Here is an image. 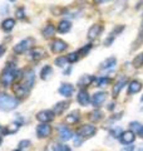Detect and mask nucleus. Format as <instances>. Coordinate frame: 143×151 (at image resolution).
I'll list each match as a JSON object with an SVG mask.
<instances>
[{
	"mask_svg": "<svg viewBox=\"0 0 143 151\" xmlns=\"http://www.w3.org/2000/svg\"><path fill=\"white\" fill-rule=\"evenodd\" d=\"M111 135L113 136V137H119V136L122 135V131H121V129L118 127V129H114V130L111 132Z\"/></svg>",
	"mask_w": 143,
	"mask_h": 151,
	"instance_id": "nucleus-38",
	"label": "nucleus"
},
{
	"mask_svg": "<svg viewBox=\"0 0 143 151\" xmlns=\"http://www.w3.org/2000/svg\"><path fill=\"white\" fill-rule=\"evenodd\" d=\"M46 55V52L44 48L41 47H36V48H33L30 52V58L34 60H40Z\"/></svg>",
	"mask_w": 143,
	"mask_h": 151,
	"instance_id": "nucleus-10",
	"label": "nucleus"
},
{
	"mask_svg": "<svg viewBox=\"0 0 143 151\" xmlns=\"http://www.w3.org/2000/svg\"><path fill=\"white\" fill-rule=\"evenodd\" d=\"M24 86H25L28 89H30L33 86H34V81H35V73H34V70H26L25 73H24Z\"/></svg>",
	"mask_w": 143,
	"mask_h": 151,
	"instance_id": "nucleus-6",
	"label": "nucleus"
},
{
	"mask_svg": "<svg viewBox=\"0 0 143 151\" xmlns=\"http://www.w3.org/2000/svg\"><path fill=\"white\" fill-rule=\"evenodd\" d=\"M68 106H69V105H68L66 102H59V103H56V105H55L53 112L55 113V115H61V113L64 112V110H66V108H68Z\"/></svg>",
	"mask_w": 143,
	"mask_h": 151,
	"instance_id": "nucleus-22",
	"label": "nucleus"
},
{
	"mask_svg": "<svg viewBox=\"0 0 143 151\" xmlns=\"http://www.w3.org/2000/svg\"><path fill=\"white\" fill-rule=\"evenodd\" d=\"M74 144H75V145H77V146H79L80 144H82V140H80V139H77V137H75V140H74Z\"/></svg>",
	"mask_w": 143,
	"mask_h": 151,
	"instance_id": "nucleus-40",
	"label": "nucleus"
},
{
	"mask_svg": "<svg viewBox=\"0 0 143 151\" xmlns=\"http://www.w3.org/2000/svg\"><path fill=\"white\" fill-rule=\"evenodd\" d=\"M15 15H16V18L18 19H24V17H25V13H24V8H19V9H16V12H15Z\"/></svg>",
	"mask_w": 143,
	"mask_h": 151,
	"instance_id": "nucleus-35",
	"label": "nucleus"
},
{
	"mask_svg": "<svg viewBox=\"0 0 143 151\" xmlns=\"http://www.w3.org/2000/svg\"><path fill=\"white\" fill-rule=\"evenodd\" d=\"M95 132H97L95 126L90 125V124H85L78 130V135L80 137H92V136H94Z\"/></svg>",
	"mask_w": 143,
	"mask_h": 151,
	"instance_id": "nucleus-4",
	"label": "nucleus"
},
{
	"mask_svg": "<svg viewBox=\"0 0 143 151\" xmlns=\"http://www.w3.org/2000/svg\"><path fill=\"white\" fill-rule=\"evenodd\" d=\"M0 144H1V139H0Z\"/></svg>",
	"mask_w": 143,
	"mask_h": 151,
	"instance_id": "nucleus-48",
	"label": "nucleus"
},
{
	"mask_svg": "<svg viewBox=\"0 0 143 151\" xmlns=\"http://www.w3.org/2000/svg\"><path fill=\"white\" fill-rule=\"evenodd\" d=\"M66 151H70V149H68V150H66Z\"/></svg>",
	"mask_w": 143,
	"mask_h": 151,
	"instance_id": "nucleus-49",
	"label": "nucleus"
},
{
	"mask_svg": "<svg viewBox=\"0 0 143 151\" xmlns=\"http://www.w3.org/2000/svg\"><path fill=\"white\" fill-rule=\"evenodd\" d=\"M35 40L33 38H26V39L21 40L20 43H18L15 47H14V52L18 54H21V53H25L26 50H29L33 45H34Z\"/></svg>",
	"mask_w": 143,
	"mask_h": 151,
	"instance_id": "nucleus-3",
	"label": "nucleus"
},
{
	"mask_svg": "<svg viewBox=\"0 0 143 151\" xmlns=\"http://www.w3.org/2000/svg\"><path fill=\"white\" fill-rule=\"evenodd\" d=\"M90 48H92V45H90V44H87L85 47H83L82 49H79L78 54H79V55H87V53L90 50Z\"/></svg>",
	"mask_w": 143,
	"mask_h": 151,
	"instance_id": "nucleus-34",
	"label": "nucleus"
},
{
	"mask_svg": "<svg viewBox=\"0 0 143 151\" xmlns=\"http://www.w3.org/2000/svg\"><path fill=\"white\" fill-rule=\"evenodd\" d=\"M19 130V126L18 125H10V127H9V130H5L6 134H13V132H16Z\"/></svg>",
	"mask_w": 143,
	"mask_h": 151,
	"instance_id": "nucleus-37",
	"label": "nucleus"
},
{
	"mask_svg": "<svg viewBox=\"0 0 143 151\" xmlns=\"http://www.w3.org/2000/svg\"><path fill=\"white\" fill-rule=\"evenodd\" d=\"M106 98H107V93H104V92H97V93H94L93 97H92L93 106H95V107L101 106L102 103L106 101Z\"/></svg>",
	"mask_w": 143,
	"mask_h": 151,
	"instance_id": "nucleus-12",
	"label": "nucleus"
},
{
	"mask_svg": "<svg viewBox=\"0 0 143 151\" xmlns=\"http://www.w3.org/2000/svg\"><path fill=\"white\" fill-rule=\"evenodd\" d=\"M102 33V25H98V24H94L89 28V30H88V38L90 40H93L95 39L99 34Z\"/></svg>",
	"mask_w": 143,
	"mask_h": 151,
	"instance_id": "nucleus-14",
	"label": "nucleus"
},
{
	"mask_svg": "<svg viewBox=\"0 0 143 151\" xmlns=\"http://www.w3.org/2000/svg\"><path fill=\"white\" fill-rule=\"evenodd\" d=\"M4 52H5V48H4L3 45H0V57H1L4 54Z\"/></svg>",
	"mask_w": 143,
	"mask_h": 151,
	"instance_id": "nucleus-41",
	"label": "nucleus"
},
{
	"mask_svg": "<svg viewBox=\"0 0 143 151\" xmlns=\"http://www.w3.org/2000/svg\"><path fill=\"white\" fill-rule=\"evenodd\" d=\"M129 127H131V131H133L136 134V132H139L141 129H142V125L139 124V122H137V121H133L129 124Z\"/></svg>",
	"mask_w": 143,
	"mask_h": 151,
	"instance_id": "nucleus-29",
	"label": "nucleus"
},
{
	"mask_svg": "<svg viewBox=\"0 0 143 151\" xmlns=\"http://www.w3.org/2000/svg\"><path fill=\"white\" fill-rule=\"evenodd\" d=\"M69 147L68 146H64V145H60V144H54L53 145V151H66Z\"/></svg>",
	"mask_w": 143,
	"mask_h": 151,
	"instance_id": "nucleus-32",
	"label": "nucleus"
},
{
	"mask_svg": "<svg viewBox=\"0 0 143 151\" xmlns=\"http://www.w3.org/2000/svg\"><path fill=\"white\" fill-rule=\"evenodd\" d=\"M142 28H143V23H142Z\"/></svg>",
	"mask_w": 143,
	"mask_h": 151,
	"instance_id": "nucleus-50",
	"label": "nucleus"
},
{
	"mask_svg": "<svg viewBox=\"0 0 143 151\" xmlns=\"http://www.w3.org/2000/svg\"><path fill=\"white\" fill-rule=\"evenodd\" d=\"M14 151H20V150H14Z\"/></svg>",
	"mask_w": 143,
	"mask_h": 151,
	"instance_id": "nucleus-45",
	"label": "nucleus"
},
{
	"mask_svg": "<svg viewBox=\"0 0 143 151\" xmlns=\"http://www.w3.org/2000/svg\"><path fill=\"white\" fill-rule=\"evenodd\" d=\"M143 65V53L138 54L134 59H133V67L136 68H141Z\"/></svg>",
	"mask_w": 143,
	"mask_h": 151,
	"instance_id": "nucleus-28",
	"label": "nucleus"
},
{
	"mask_svg": "<svg viewBox=\"0 0 143 151\" xmlns=\"http://www.w3.org/2000/svg\"><path fill=\"white\" fill-rule=\"evenodd\" d=\"M54 115L55 113L53 111H49V110H43L40 112H38L36 115V120L43 122V124H48V122L53 121L54 120Z\"/></svg>",
	"mask_w": 143,
	"mask_h": 151,
	"instance_id": "nucleus-5",
	"label": "nucleus"
},
{
	"mask_svg": "<svg viewBox=\"0 0 143 151\" xmlns=\"http://www.w3.org/2000/svg\"><path fill=\"white\" fill-rule=\"evenodd\" d=\"M51 73H53V69H51L50 65H45L40 72V77H41V79H49Z\"/></svg>",
	"mask_w": 143,
	"mask_h": 151,
	"instance_id": "nucleus-26",
	"label": "nucleus"
},
{
	"mask_svg": "<svg viewBox=\"0 0 143 151\" xmlns=\"http://www.w3.org/2000/svg\"><path fill=\"white\" fill-rule=\"evenodd\" d=\"M73 92H74V87L70 83H63L59 88V93L64 97H70Z\"/></svg>",
	"mask_w": 143,
	"mask_h": 151,
	"instance_id": "nucleus-13",
	"label": "nucleus"
},
{
	"mask_svg": "<svg viewBox=\"0 0 143 151\" xmlns=\"http://www.w3.org/2000/svg\"><path fill=\"white\" fill-rule=\"evenodd\" d=\"M89 119L92 120V121H101L103 119V112L99 111V110H95L93 112H90Z\"/></svg>",
	"mask_w": 143,
	"mask_h": 151,
	"instance_id": "nucleus-27",
	"label": "nucleus"
},
{
	"mask_svg": "<svg viewBox=\"0 0 143 151\" xmlns=\"http://www.w3.org/2000/svg\"><path fill=\"white\" fill-rule=\"evenodd\" d=\"M19 101L9 94H0V110L1 111H11L16 108Z\"/></svg>",
	"mask_w": 143,
	"mask_h": 151,
	"instance_id": "nucleus-2",
	"label": "nucleus"
},
{
	"mask_svg": "<svg viewBox=\"0 0 143 151\" xmlns=\"http://www.w3.org/2000/svg\"><path fill=\"white\" fill-rule=\"evenodd\" d=\"M136 134L133 131H124L122 132V135L119 136V140H121V142L123 145H131L133 141L136 140Z\"/></svg>",
	"mask_w": 143,
	"mask_h": 151,
	"instance_id": "nucleus-8",
	"label": "nucleus"
},
{
	"mask_svg": "<svg viewBox=\"0 0 143 151\" xmlns=\"http://www.w3.org/2000/svg\"><path fill=\"white\" fill-rule=\"evenodd\" d=\"M4 132H5V130H4V129H3V127H1V126H0V135H1V134H4Z\"/></svg>",
	"mask_w": 143,
	"mask_h": 151,
	"instance_id": "nucleus-43",
	"label": "nucleus"
},
{
	"mask_svg": "<svg viewBox=\"0 0 143 151\" xmlns=\"http://www.w3.org/2000/svg\"><path fill=\"white\" fill-rule=\"evenodd\" d=\"M10 1H15V0H10Z\"/></svg>",
	"mask_w": 143,
	"mask_h": 151,
	"instance_id": "nucleus-47",
	"label": "nucleus"
},
{
	"mask_svg": "<svg viewBox=\"0 0 143 151\" xmlns=\"http://www.w3.org/2000/svg\"><path fill=\"white\" fill-rule=\"evenodd\" d=\"M14 25H15V20L14 19H5V20L3 22V24H1V27H3V29L5 30V32H10L13 28H14Z\"/></svg>",
	"mask_w": 143,
	"mask_h": 151,
	"instance_id": "nucleus-24",
	"label": "nucleus"
},
{
	"mask_svg": "<svg viewBox=\"0 0 143 151\" xmlns=\"http://www.w3.org/2000/svg\"><path fill=\"white\" fill-rule=\"evenodd\" d=\"M142 89V83L139 81H137V79H134V81H132L129 83V86H128V93L129 94H134V93H138Z\"/></svg>",
	"mask_w": 143,
	"mask_h": 151,
	"instance_id": "nucleus-18",
	"label": "nucleus"
},
{
	"mask_svg": "<svg viewBox=\"0 0 143 151\" xmlns=\"http://www.w3.org/2000/svg\"><path fill=\"white\" fill-rule=\"evenodd\" d=\"M29 146H30V141H29V140H23V141H20V142H19V147H20V150L28 149Z\"/></svg>",
	"mask_w": 143,
	"mask_h": 151,
	"instance_id": "nucleus-36",
	"label": "nucleus"
},
{
	"mask_svg": "<svg viewBox=\"0 0 143 151\" xmlns=\"http://www.w3.org/2000/svg\"><path fill=\"white\" fill-rule=\"evenodd\" d=\"M20 74L21 73L19 72V70H16L15 68L8 67V68L4 69V72L1 73V76H0V82H1V84L4 87H8V86H10L15 79H20L21 78Z\"/></svg>",
	"mask_w": 143,
	"mask_h": 151,
	"instance_id": "nucleus-1",
	"label": "nucleus"
},
{
	"mask_svg": "<svg viewBox=\"0 0 143 151\" xmlns=\"http://www.w3.org/2000/svg\"><path fill=\"white\" fill-rule=\"evenodd\" d=\"M97 3H104V1H109V0H95Z\"/></svg>",
	"mask_w": 143,
	"mask_h": 151,
	"instance_id": "nucleus-44",
	"label": "nucleus"
},
{
	"mask_svg": "<svg viewBox=\"0 0 143 151\" xmlns=\"http://www.w3.org/2000/svg\"><path fill=\"white\" fill-rule=\"evenodd\" d=\"M78 120H79V112L78 111H74V112H72L70 115L66 116V124L74 125V124H77Z\"/></svg>",
	"mask_w": 143,
	"mask_h": 151,
	"instance_id": "nucleus-25",
	"label": "nucleus"
},
{
	"mask_svg": "<svg viewBox=\"0 0 143 151\" xmlns=\"http://www.w3.org/2000/svg\"><path fill=\"white\" fill-rule=\"evenodd\" d=\"M127 83V78L126 77H122L119 81L114 84V87H113V91H112V94H113V97L116 98L118 94H119V92H121V89L124 87V84Z\"/></svg>",
	"mask_w": 143,
	"mask_h": 151,
	"instance_id": "nucleus-16",
	"label": "nucleus"
},
{
	"mask_svg": "<svg viewBox=\"0 0 143 151\" xmlns=\"http://www.w3.org/2000/svg\"><path fill=\"white\" fill-rule=\"evenodd\" d=\"M109 83V79L108 78H98L97 79V84H98V87H107V84Z\"/></svg>",
	"mask_w": 143,
	"mask_h": 151,
	"instance_id": "nucleus-31",
	"label": "nucleus"
},
{
	"mask_svg": "<svg viewBox=\"0 0 143 151\" xmlns=\"http://www.w3.org/2000/svg\"><path fill=\"white\" fill-rule=\"evenodd\" d=\"M66 62H68V58L64 57V55H60V57H58V58L55 59V64L58 65V67H64Z\"/></svg>",
	"mask_w": 143,
	"mask_h": 151,
	"instance_id": "nucleus-30",
	"label": "nucleus"
},
{
	"mask_svg": "<svg viewBox=\"0 0 143 151\" xmlns=\"http://www.w3.org/2000/svg\"><path fill=\"white\" fill-rule=\"evenodd\" d=\"M55 30H56V29H55V27H54V25L48 24V25L44 28V29L41 30V34H43V37L48 39V38H51V37L55 34Z\"/></svg>",
	"mask_w": 143,
	"mask_h": 151,
	"instance_id": "nucleus-19",
	"label": "nucleus"
},
{
	"mask_svg": "<svg viewBox=\"0 0 143 151\" xmlns=\"http://www.w3.org/2000/svg\"><path fill=\"white\" fill-rule=\"evenodd\" d=\"M93 79H94V78L92 77V76H83V77L78 81V86H79V87L89 86V84L93 82Z\"/></svg>",
	"mask_w": 143,
	"mask_h": 151,
	"instance_id": "nucleus-23",
	"label": "nucleus"
},
{
	"mask_svg": "<svg viewBox=\"0 0 143 151\" xmlns=\"http://www.w3.org/2000/svg\"><path fill=\"white\" fill-rule=\"evenodd\" d=\"M59 136H60V139L63 140V141H69L72 139V136H73V134H72V131L69 129H66V126H59Z\"/></svg>",
	"mask_w": 143,
	"mask_h": 151,
	"instance_id": "nucleus-15",
	"label": "nucleus"
},
{
	"mask_svg": "<svg viewBox=\"0 0 143 151\" xmlns=\"http://www.w3.org/2000/svg\"><path fill=\"white\" fill-rule=\"evenodd\" d=\"M116 64H117V59L114 58V57H111V58L106 59V60H104V62L101 64V68H102V69H111V68H113Z\"/></svg>",
	"mask_w": 143,
	"mask_h": 151,
	"instance_id": "nucleus-20",
	"label": "nucleus"
},
{
	"mask_svg": "<svg viewBox=\"0 0 143 151\" xmlns=\"http://www.w3.org/2000/svg\"><path fill=\"white\" fill-rule=\"evenodd\" d=\"M138 134H139V136H141V137L143 139V126H142V129H141V131L138 132Z\"/></svg>",
	"mask_w": 143,
	"mask_h": 151,
	"instance_id": "nucleus-42",
	"label": "nucleus"
},
{
	"mask_svg": "<svg viewBox=\"0 0 143 151\" xmlns=\"http://www.w3.org/2000/svg\"><path fill=\"white\" fill-rule=\"evenodd\" d=\"M141 100H142V101H143V96H142V98H141Z\"/></svg>",
	"mask_w": 143,
	"mask_h": 151,
	"instance_id": "nucleus-46",
	"label": "nucleus"
},
{
	"mask_svg": "<svg viewBox=\"0 0 143 151\" xmlns=\"http://www.w3.org/2000/svg\"><path fill=\"white\" fill-rule=\"evenodd\" d=\"M78 53H75V52H73V53H70L66 58H68V62H70V63H74V62H77L78 60Z\"/></svg>",
	"mask_w": 143,
	"mask_h": 151,
	"instance_id": "nucleus-33",
	"label": "nucleus"
},
{
	"mask_svg": "<svg viewBox=\"0 0 143 151\" xmlns=\"http://www.w3.org/2000/svg\"><path fill=\"white\" fill-rule=\"evenodd\" d=\"M77 101L79 102L80 106H88V103L90 102V97L85 89H80L79 91L78 96H77Z\"/></svg>",
	"mask_w": 143,
	"mask_h": 151,
	"instance_id": "nucleus-11",
	"label": "nucleus"
},
{
	"mask_svg": "<svg viewBox=\"0 0 143 151\" xmlns=\"http://www.w3.org/2000/svg\"><path fill=\"white\" fill-rule=\"evenodd\" d=\"M72 28V24L69 20H61L59 24H58V32L59 33H66L69 32Z\"/></svg>",
	"mask_w": 143,
	"mask_h": 151,
	"instance_id": "nucleus-21",
	"label": "nucleus"
},
{
	"mask_svg": "<svg viewBox=\"0 0 143 151\" xmlns=\"http://www.w3.org/2000/svg\"><path fill=\"white\" fill-rule=\"evenodd\" d=\"M36 134L40 139H44L48 137L50 134H51V126L48 125V124H41L36 127Z\"/></svg>",
	"mask_w": 143,
	"mask_h": 151,
	"instance_id": "nucleus-9",
	"label": "nucleus"
},
{
	"mask_svg": "<svg viewBox=\"0 0 143 151\" xmlns=\"http://www.w3.org/2000/svg\"><path fill=\"white\" fill-rule=\"evenodd\" d=\"M14 92H15V94L18 97H26L28 93H29V89H28L24 84H15V87H14Z\"/></svg>",
	"mask_w": 143,
	"mask_h": 151,
	"instance_id": "nucleus-17",
	"label": "nucleus"
},
{
	"mask_svg": "<svg viewBox=\"0 0 143 151\" xmlns=\"http://www.w3.org/2000/svg\"><path fill=\"white\" fill-rule=\"evenodd\" d=\"M121 151H134V146H132V145H128V146H124Z\"/></svg>",
	"mask_w": 143,
	"mask_h": 151,
	"instance_id": "nucleus-39",
	"label": "nucleus"
},
{
	"mask_svg": "<svg viewBox=\"0 0 143 151\" xmlns=\"http://www.w3.org/2000/svg\"><path fill=\"white\" fill-rule=\"evenodd\" d=\"M50 47H51L53 53H61V52H64L68 48V44L61 39H55V40H53V43L50 44Z\"/></svg>",
	"mask_w": 143,
	"mask_h": 151,
	"instance_id": "nucleus-7",
	"label": "nucleus"
}]
</instances>
